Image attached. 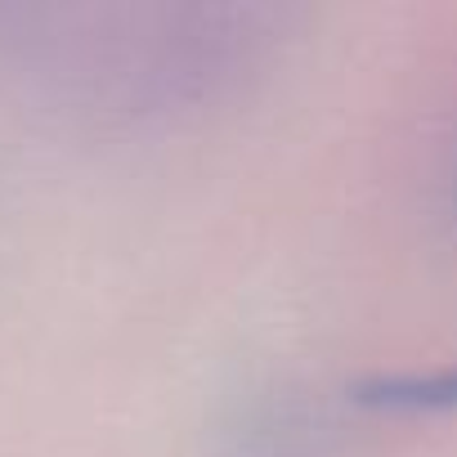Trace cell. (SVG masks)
<instances>
[{"instance_id": "obj_1", "label": "cell", "mask_w": 457, "mask_h": 457, "mask_svg": "<svg viewBox=\"0 0 457 457\" xmlns=\"http://www.w3.org/2000/svg\"><path fill=\"white\" fill-rule=\"evenodd\" d=\"M261 10L28 14L14 50L90 112H175L238 81L265 50Z\"/></svg>"}, {"instance_id": "obj_2", "label": "cell", "mask_w": 457, "mask_h": 457, "mask_svg": "<svg viewBox=\"0 0 457 457\" xmlns=\"http://www.w3.org/2000/svg\"><path fill=\"white\" fill-rule=\"evenodd\" d=\"M354 403L390 417H448L457 412V359L412 372H372L354 381Z\"/></svg>"}, {"instance_id": "obj_3", "label": "cell", "mask_w": 457, "mask_h": 457, "mask_svg": "<svg viewBox=\"0 0 457 457\" xmlns=\"http://www.w3.org/2000/svg\"><path fill=\"white\" fill-rule=\"evenodd\" d=\"M448 206L457 215V157H453V170H448Z\"/></svg>"}]
</instances>
